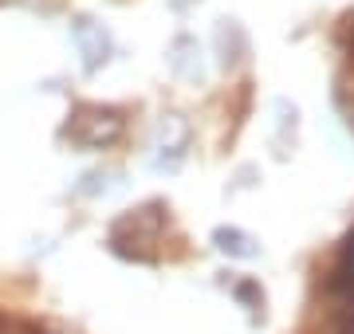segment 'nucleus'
I'll return each mask as SVG.
<instances>
[{
  "label": "nucleus",
  "mask_w": 354,
  "mask_h": 334,
  "mask_svg": "<svg viewBox=\"0 0 354 334\" xmlns=\"http://www.w3.org/2000/svg\"><path fill=\"white\" fill-rule=\"evenodd\" d=\"M330 291L346 299V311H354V232H351V240H346V248H342V259H339V268H335Z\"/></svg>",
  "instance_id": "f257e3e1"
}]
</instances>
